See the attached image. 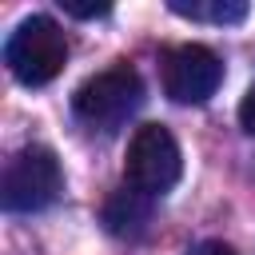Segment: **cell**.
<instances>
[{"mask_svg":"<svg viewBox=\"0 0 255 255\" xmlns=\"http://www.w3.org/2000/svg\"><path fill=\"white\" fill-rule=\"evenodd\" d=\"M4 64L8 72L28 84V88H44L52 84L64 64H68V40L64 28L52 16H28L12 28L8 44H4Z\"/></svg>","mask_w":255,"mask_h":255,"instance_id":"obj_1","label":"cell"},{"mask_svg":"<svg viewBox=\"0 0 255 255\" xmlns=\"http://www.w3.org/2000/svg\"><path fill=\"white\" fill-rule=\"evenodd\" d=\"M64 191V171L56 151L32 143L20 147L8 163H4V179H0V207L28 215V211H44L60 199Z\"/></svg>","mask_w":255,"mask_h":255,"instance_id":"obj_2","label":"cell"},{"mask_svg":"<svg viewBox=\"0 0 255 255\" xmlns=\"http://www.w3.org/2000/svg\"><path fill=\"white\" fill-rule=\"evenodd\" d=\"M139 104H143V80L128 64H112V68L88 76L72 96V112L88 128H100V131L120 128Z\"/></svg>","mask_w":255,"mask_h":255,"instance_id":"obj_3","label":"cell"},{"mask_svg":"<svg viewBox=\"0 0 255 255\" xmlns=\"http://www.w3.org/2000/svg\"><path fill=\"white\" fill-rule=\"evenodd\" d=\"M183 171V155L175 135L163 124H143L135 128V135L128 139V155H124V179L143 191V195H163L179 183Z\"/></svg>","mask_w":255,"mask_h":255,"instance_id":"obj_4","label":"cell"},{"mask_svg":"<svg viewBox=\"0 0 255 255\" xmlns=\"http://www.w3.org/2000/svg\"><path fill=\"white\" fill-rule=\"evenodd\" d=\"M223 80V64L203 44H179L163 56V92L175 104H207Z\"/></svg>","mask_w":255,"mask_h":255,"instance_id":"obj_5","label":"cell"},{"mask_svg":"<svg viewBox=\"0 0 255 255\" xmlns=\"http://www.w3.org/2000/svg\"><path fill=\"white\" fill-rule=\"evenodd\" d=\"M147 219H151V195L135 191L131 183H124L120 191H112L108 203H104V227H108L112 235H120V239L143 235Z\"/></svg>","mask_w":255,"mask_h":255,"instance_id":"obj_6","label":"cell"},{"mask_svg":"<svg viewBox=\"0 0 255 255\" xmlns=\"http://www.w3.org/2000/svg\"><path fill=\"white\" fill-rule=\"evenodd\" d=\"M175 16H187V20H211V24H239L247 20V4L243 0H171L167 4Z\"/></svg>","mask_w":255,"mask_h":255,"instance_id":"obj_7","label":"cell"},{"mask_svg":"<svg viewBox=\"0 0 255 255\" xmlns=\"http://www.w3.org/2000/svg\"><path fill=\"white\" fill-rule=\"evenodd\" d=\"M60 8H64L68 16H76V20H96V16H108V12H112V4H108V0H96V4H80V0H60Z\"/></svg>","mask_w":255,"mask_h":255,"instance_id":"obj_8","label":"cell"},{"mask_svg":"<svg viewBox=\"0 0 255 255\" xmlns=\"http://www.w3.org/2000/svg\"><path fill=\"white\" fill-rule=\"evenodd\" d=\"M239 124H243V131L255 135V84L247 88V96H243V104H239Z\"/></svg>","mask_w":255,"mask_h":255,"instance_id":"obj_9","label":"cell"},{"mask_svg":"<svg viewBox=\"0 0 255 255\" xmlns=\"http://www.w3.org/2000/svg\"><path fill=\"white\" fill-rule=\"evenodd\" d=\"M187 255H235V247L223 243V239H203V243H195Z\"/></svg>","mask_w":255,"mask_h":255,"instance_id":"obj_10","label":"cell"}]
</instances>
